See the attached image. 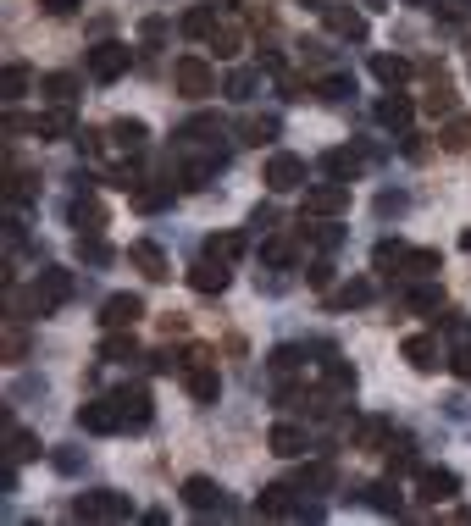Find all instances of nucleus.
<instances>
[{
  "mask_svg": "<svg viewBox=\"0 0 471 526\" xmlns=\"http://www.w3.org/2000/svg\"><path fill=\"white\" fill-rule=\"evenodd\" d=\"M73 272L67 266H45V272L28 283V316H56L67 299H73Z\"/></svg>",
  "mask_w": 471,
  "mask_h": 526,
  "instance_id": "f257e3e1",
  "label": "nucleus"
},
{
  "mask_svg": "<svg viewBox=\"0 0 471 526\" xmlns=\"http://www.w3.org/2000/svg\"><path fill=\"white\" fill-rule=\"evenodd\" d=\"M183 388H189L194 405H217L222 377H217V366H211L206 349H189V360H183Z\"/></svg>",
  "mask_w": 471,
  "mask_h": 526,
  "instance_id": "f03ea898",
  "label": "nucleus"
},
{
  "mask_svg": "<svg viewBox=\"0 0 471 526\" xmlns=\"http://www.w3.org/2000/svg\"><path fill=\"white\" fill-rule=\"evenodd\" d=\"M172 84H178V95L206 100V95H217V72H211L206 56H178V67H172Z\"/></svg>",
  "mask_w": 471,
  "mask_h": 526,
  "instance_id": "7ed1b4c3",
  "label": "nucleus"
},
{
  "mask_svg": "<svg viewBox=\"0 0 471 526\" xmlns=\"http://www.w3.org/2000/svg\"><path fill=\"white\" fill-rule=\"evenodd\" d=\"M73 515H78V521H128V515H133V499H122V493H111V488L78 493V499H73Z\"/></svg>",
  "mask_w": 471,
  "mask_h": 526,
  "instance_id": "20e7f679",
  "label": "nucleus"
},
{
  "mask_svg": "<svg viewBox=\"0 0 471 526\" xmlns=\"http://www.w3.org/2000/svg\"><path fill=\"white\" fill-rule=\"evenodd\" d=\"M339 211H350V183H344V178L305 183V205H300V216H339Z\"/></svg>",
  "mask_w": 471,
  "mask_h": 526,
  "instance_id": "39448f33",
  "label": "nucleus"
},
{
  "mask_svg": "<svg viewBox=\"0 0 471 526\" xmlns=\"http://www.w3.org/2000/svg\"><path fill=\"white\" fill-rule=\"evenodd\" d=\"M222 167H228V150H222V144H211V150H194V156L178 167V183H183V189H211Z\"/></svg>",
  "mask_w": 471,
  "mask_h": 526,
  "instance_id": "423d86ee",
  "label": "nucleus"
},
{
  "mask_svg": "<svg viewBox=\"0 0 471 526\" xmlns=\"http://www.w3.org/2000/svg\"><path fill=\"white\" fill-rule=\"evenodd\" d=\"M122 72H128V45H122V39H100V45L89 50V78H95V84H117Z\"/></svg>",
  "mask_w": 471,
  "mask_h": 526,
  "instance_id": "0eeeda50",
  "label": "nucleus"
},
{
  "mask_svg": "<svg viewBox=\"0 0 471 526\" xmlns=\"http://www.w3.org/2000/svg\"><path fill=\"white\" fill-rule=\"evenodd\" d=\"M145 144H150V128L139 117H117L106 128V156H139Z\"/></svg>",
  "mask_w": 471,
  "mask_h": 526,
  "instance_id": "6e6552de",
  "label": "nucleus"
},
{
  "mask_svg": "<svg viewBox=\"0 0 471 526\" xmlns=\"http://www.w3.org/2000/svg\"><path fill=\"white\" fill-rule=\"evenodd\" d=\"M78 427L84 432H95V438H111V432H122V410H117V399H89V405H78Z\"/></svg>",
  "mask_w": 471,
  "mask_h": 526,
  "instance_id": "1a4fd4ad",
  "label": "nucleus"
},
{
  "mask_svg": "<svg viewBox=\"0 0 471 526\" xmlns=\"http://www.w3.org/2000/svg\"><path fill=\"white\" fill-rule=\"evenodd\" d=\"M455 493H460L455 471H444V466H422V471H416V499H422V504H449Z\"/></svg>",
  "mask_w": 471,
  "mask_h": 526,
  "instance_id": "9d476101",
  "label": "nucleus"
},
{
  "mask_svg": "<svg viewBox=\"0 0 471 526\" xmlns=\"http://www.w3.org/2000/svg\"><path fill=\"white\" fill-rule=\"evenodd\" d=\"M117 410H122V432H139V427H150V416H156V405H150V388H117Z\"/></svg>",
  "mask_w": 471,
  "mask_h": 526,
  "instance_id": "9b49d317",
  "label": "nucleus"
},
{
  "mask_svg": "<svg viewBox=\"0 0 471 526\" xmlns=\"http://www.w3.org/2000/svg\"><path fill=\"white\" fill-rule=\"evenodd\" d=\"M372 117H377V128H388V133H405V128L416 122V100H411V95H399V89H388V95L372 106Z\"/></svg>",
  "mask_w": 471,
  "mask_h": 526,
  "instance_id": "f8f14e48",
  "label": "nucleus"
},
{
  "mask_svg": "<svg viewBox=\"0 0 471 526\" xmlns=\"http://www.w3.org/2000/svg\"><path fill=\"white\" fill-rule=\"evenodd\" d=\"M266 189H272V194H294V189H305V161H300V156H289V150H278V156L266 161Z\"/></svg>",
  "mask_w": 471,
  "mask_h": 526,
  "instance_id": "ddd939ff",
  "label": "nucleus"
},
{
  "mask_svg": "<svg viewBox=\"0 0 471 526\" xmlns=\"http://www.w3.org/2000/svg\"><path fill=\"white\" fill-rule=\"evenodd\" d=\"M266 449L278 460H300L305 449H311V432L300 427V421H272V432H266Z\"/></svg>",
  "mask_w": 471,
  "mask_h": 526,
  "instance_id": "4468645a",
  "label": "nucleus"
},
{
  "mask_svg": "<svg viewBox=\"0 0 471 526\" xmlns=\"http://www.w3.org/2000/svg\"><path fill=\"white\" fill-rule=\"evenodd\" d=\"M399 305H405L411 316H438V311H444V288H438L433 277H411L405 294H399Z\"/></svg>",
  "mask_w": 471,
  "mask_h": 526,
  "instance_id": "2eb2a0df",
  "label": "nucleus"
},
{
  "mask_svg": "<svg viewBox=\"0 0 471 526\" xmlns=\"http://www.w3.org/2000/svg\"><path fill=\"white\" fill-rule=\"evenodd\" d=\"M322 23H327V34L350 39V45H361V39H366V17L355 12V6H344V0H327V6H322Z\"/></svg>",
  "mask_w": 471,
  "mask_h": 526,
  "instance_id": "dca6fc26",
  "label": "nucleus"
},
{
  "mask_svg": "<svg viewBox=\"0 0 471 526\" xmlns=\"http://www.w3.org/2000/svg\"><path fill=\"white\" fill-rule=\"evenodd\" d=\"M222 133L228 128H222L217 111H200V117H189L178 128V139H183V150H211V144H222Z\"/></svg>",
  "mask_w": 471,
  "mask_h": 526,
  "instance_id": "f3484780",
  "label": "nucleus"
},
{
  "mask_svg": "<svg viewBox=\"0 0 471 526\" xmlns=\"http://www.w3.org/2000/svg\"><path fill=\"white\" fill-rule=\"evenodd\" d=\"M145 316V299L139 294H111L106 305H100V322H106V333H122V327H133Z\"/></svg>",
  "mask_w": 471,
  "mask_h": 526,
  "instance_id": "a211bd4d",
  "label": "nucleus"
},
{
  "mask_svg": "<svg viewBox=\"0 0 471 526\" xmlns=\"http://www.w3.org/2000/svg\"><path fill=\"white\" fill-rule=\"evenodd\" d=\"M361 499L372 504L377 515H399V510H405V488H399V477H394V471H388V477H377V482H366V488H361Z\"/></svg>",
  "mask_w": 471,
  "mask_h": 526,
  "instance_id": "6ab92c4d",
  "label": "nucleus"
},
{
  "mask_svg": "<svg viewBox=\"0 0 471 526\" xmlns=\"http://www.w3.org/2000/svg\"><path fill=\"white\" fill-rule=\"evenodd\" d=\"M228 283H233L228 261H211V255H200V261L189 266V288H194V294H222Z\"/></svg>",
  "mask_w": 471,
  "mask_h": 526,
  "instance_id": "aec40b11",
  "label": "nucleus"
},
{
  "mask_svg": "<svg viewBox=\"0 0 471 526\" xmlns=\"http://www.w3.org/2000/svg\"><path fill=\"white\" fill-rule=\"evenodd\" d=\"M34 133L39 139H78V117H73V106H50V111H39L34 117Z\"/></svg>",
  "mask_w": 471,
  "mask_h": 526,
  "instance_id": "412c9836",
  "label": "nucleus"
},
{
  "mask_svg": "<svg viewBox=\"0 0 471 526\" xmlns=\"http://www.w3.org/2000/svg\"><path fill=\"white\" fill-rule=\"evenodd\" d=\"M255 515H300V488H294V482H272V488H261Z\"/></svg>",
  "mask_w": 471,
  "mask_h": 526,
  "instance_id": "4be33fe9",
  "label": "nucleus"
},
{
  "mask_svg": "<svg viewBox=\"0 0 471 526\" xmlns=\"http://www.w3.org/2000/svg\"><path fill=\"white\" fill-rule=\"evenodd\" d=\"M128 261L139 266V272H145L150 283H167V277H172V266H167V255H161V244H150V239L128 244Z\"/></svg>",
  "mask_w": 471,
  "mask_h": 526,
  "instance_id": "5701e85b",
  "label": "nucleus"
},
{
  "mask_svg": "<svg viewBox=\"0 0 471 526\" xmlns=\"http://www.w3.org/2000/svg\"><path fill=\"white\" fill-rule=\"evenodd\" d=\"M388 438H394V421H388V416H366V421H355V449H366V455H383Z\"/></svg>",
  "mask_w": 471,
  "mask_h": 526,
  "instance_id": "b1692460",
  "label": "nucleus"
},
{
  "mask_svg": "<svg viewBox=\"0 0 471 526\" xmlns=\"http://www.w3.org/2000/svg\"><path fill=\"white\" fill-rule=\"evenodd\" d=\"M183 504H189V510H200V515L228 510V504H222V488L211 477H189V482H183Z\"/></svg>",
  "mask_w": 471,
  "mask_h": 526,
  "instance_id": "393cba45",
  "label": "nucleus"
},
{
  "mask_svg": "<svg viewBox=\"0 0 471 526\" xmlns=\"http://www.w3.org/2000/svg\"><path fill=\"white\" fill-rule=\"evenodd\" d=\"M67 216H73V228H78V233H100V228H106V211H100V200H95L89 189H78V194H73Z\"/></svg>",
  "mask_w": 471,
  "mask_h": 526,
  "instance_id": "a878e982",
  "label": "nucleus"
},
{
  "mask_svg": "<svg viewBox=\"0 0 471 526\" xmlns=\"http://www.w3.org/2000/svg\"><path fill=\"white\" fill-rule=\"evenodd\" d=\"M399 355L411 360L416 371H438V338L433 333H411L405 344H399Z\"/></svg>",
  "mask_w": 471,
  "mask_h": 526,
  "instance_id": "bb28decb",
  "label": "nucleus"
},
{
  "mask_svg": "<svg viewBox=\"0 0 471 526\" xmlns=\"http://www.w3.org/2000/svg\"><path fill=\"white\" fill-rule=\"evenodd\" d=\"M405 261H411V244H399V239H383L372 250V266L383 277H405Z\"/></svg>",
  "mask_w": 471,
  "mask_h": 526,
  "instance_id": "cd10ccee",
  "label": "nucleus"
},
{
  "mask_svg": "<svg viewBox=\"0 0 471 526\" xmlns=\"http://www.w3.org/2000/svg\"><path fill=\"white\" fill-rule=\"evenodd\" d=\"M39 95H45L50 106H73L78 100V78L73 72H45V78H39Z\"/></svg>",
  "mask_w": 471,
  "mask_h": 526,
  "instance_id": "c85d7f7f",
  "label": "nucleus"
},
{
  "mask_svg": "<svg viewBox=\"0 0 471 526\" xmlns=\"http://www.w3.org/2000/svg\"><path fill=\"white\" fill-rule=\"evenodd\" d=\"M322 167H327V178H344V183H350V178H361L366 156H361V150H344V144H339V150H327V156H322Z\"/></svg>",
  "mask_w": 471,
  "mask_h": 526,
  "instance_id": "c756f323",
  "label": "nucleus"
},
{
  "mask_svg": "<svg viewBox=\"0 0 471 526\" xmlns=\"http://www.w3.org/2000/svg\"><path fill=\"white\" fill-rule=\"evenodd\" d=\"M372 72H377V84L383 89H405L411 84V61L405 56H372Z\"/></svg>",
  "mask_w": 471,
  "mask_h": 526,
  "instance_id": "7c9ffc66",
  "label": "nucleus"
},
{
  "mask_svg": "<svg viewBox=\"0 0 471 526\" xmlns=\"http://www.w3.org/2000/svg\"><path fill=\"white\" fill-rule=\"evenodd\" d=\"M100 360H111V366H128V360H139L133 327H122V333H106V344H100Z\"/></svg>",
  "mask_w": 471,
  "mask_h": 526,
  "instance_id": "2f4dec72",
  "label": "nucleus"
},
{
  "mask_svg": "<svg viewBox=\"0 0 471 526\" xmlns=\"http://www.w3.org/2000/svg\"><path fill=\"white\" fill-rule=\"evenodd\" d=\"M239 139L255 144V150H261V144H272V139H278V117H272V111H261V117H244V122H239Z\"/></svg>",
  "mask_w": 471,
  "mask_h": 526,
  "instance_id": "473e14b6",
  "label": "nucleus"
},
{
  "mask_svg": "<svg viewBox=\"0 0 471 526\" xmlns=\"http://www.w3.org/2000/svg\"><path fill=\"white\" fill-rule=\"evenodd\" d=\"M255 89H261V72H255V67H233L228 84H222V95L244 106V100H255Z\"/></svg>",
  "mask_w": 471,
  "mask_h": 526,
  "instance_id": "72a5a7b5",
  "label": "nucleus"
},
{
  "mask_svg": "<svg viewBox=\"0 0 471 526\" xmlns=\"http://www.w3.org/2000/svg\"><path fill=\"white\" fill-rule=\"evenodd\" d=\"M383 455H388V471H394V477H399V471H411V466H416V438H405V432H394Z\"/></svg>",
  "mask_w": 471,
  "mask_h": 526,
  "instance_id": "f704fd0d",
  "label": "nucleus"
},
{
  "mask_svg": "<svg viewBox=\"0 0 471 526\" xmlns=\"http://www.w3.org/2000/svg\"><path fill=\"white\" fill-rule=\"evenodd\" d=\"M34 194H39V178H34V172H23V167L6 172V200H12V205H28Z\"/></svg>",
  "mask_w": 471,
  "mask_h": 526,
  "instance_id": "c9c22d12",
  "label": "nucleus"
},
{
  "mask_svg": "<svg viewBox=\"0 0 471 526\" xmlns=\"http://www.w3.org/2000/svg\"><path fill=\"white\" fill-rule=\"evenodd\" d=\"M206 255H211V261H239V255H244V233H211V239H206Z\"/></svg>",
  "mask_w": 471,
  "mask_h": 526,
  "instance_id": "e433bc0d",
  "label": "nucleus"
},
{
  "mask_svg": "<svg viewBox=\"0 0 471 526\" xmlns=\"http://www.w3.org/2000/svg\"><path fill=\"white\" fill-rule=\"evenodd\" d=\"M133 205H139V211H161V205H172V183H133Z\"/></svg>",
  "mask_w": 471,
  "mask_h": 526,
  "instance_id": "4c0bfd02",
  "label": "nucleus"
},
{
  "mask_svg": "<svg viewBox=\"0 0 471 526\" xmlns=\"http://www.w3.org/2000/svg\"><path fill=\"white\" fill-rule=\"evenodd\" d=\"M316 95H322V100H333V106H344V100L355 95V78H350V72H327L322 84H316Z\"/></svg>",
  "mask_w": 471,
  "mask_h": 526,
  "instance_id": "58836bf2",
  "label": "nucleus"
},
{
  "mask_svg": "<svg viewBox=\"0 0 471 526\" xmlns=\"http://www.w3.org/2000/svg\"><path fill=\"white\" fill-rule=\"evenodd\" d=\"M217 6H194V12L189 17H183V34H189V39H211V28H217Z\"/></svg>",
  "mask_w": 471,
  "mask_h": 526,
  "instance_id": "ea45409f",
  "label": "nucleus"
},
{
  "mask_svg": "<svg viewBox=\"0 0 471 526\" xmlns=\"http://www.w3.org/2000/svg\"><path fill=\"white\" fill-rule=\"evenodd\" d=\"M261 261H266V266H289V261H294V239H289V233H266Z\"/></svg>",
  "mask_w": 471,
  "mask_h": 526,
  "instance_id": "a19ab883",
  "label": "nucleus"
},
{
  "mask_svg": "<svg viewBox=\"0 0 471 526\" xmlns=\"http://www.w3.org/2000/svg\"><path fill=\"white\" fill-rule=\"evenodd\" d=\"M0 95H6V100H23L28 95V67H23V61H6V72H0Z\"/></svg>",
  "mask_w": 471,
  "mask_h": 526,
  "instance_id": "79ce46f5",
  "label": "nucleus"
},
{
  "mask_svg": "<svg viewBox=\"0 0 471 526\" xmlns=\"http://www.w3.org/2000/svg\"><path fill=\"white\" fill-rule=\"evenodd\" d=\"M438 144H444V150H471V117H449Z\"/></svg>",
  "mask_w": 471,
  "mask_h": 526,
  "instance_id": "37998d69",
  "label": "nucleus"
},
{
  "mask_svg": "<svg viewBox=\"0 0 471 526\" xmlns=\"http://www.w3.org/2000/svg\"><path fill=\"white\" fill-rule=\"evenodd\" d=\"M294 488H300V493H327V488H333V466H300Z\"/></svg>",
  "mask_w": 471,
  "mask_h": 526,
  "instance_id": "c03bdc74",
  "label": "nucleus"
},
{
  "mask_svg": "<svg viewBox=\"0 0 471 526\" xmlns=\"http://www.w3.org/2000/svg\"><path fill=\"white\" fill-rule=\"evenodd\" d=\"M78 261H89V266H106V261H111V244L100 239V233H78Z\"/></svg>",
  "mask_w": 471,
  "mask_h": 526,
  "instance_id": "a18cd8bd",
  "label": "nucleus"
},
{
  "mask_svg": "<svg viewBox=\"0 0 471 526\" xmlns=\"http://www.w3.org/2000/svg\"><path fill=\"white\" fill-rule=\"evenodd\" d=\"M239 45H244V39H239V28H228V23H217V28H211V50H217L222 61H233V56H239Z\"/></svg>",
  "mask_w": 471,
  "mask_h": 526,
  "instance_id": "49530a36",
  "label": "nucleus"
},
{
  "mask_svg": "<svg viewBox=\"0 0 471 526\" xmlns=\"http://www.w3.org/2000/svg\"><path fill=\"white\" fill-rule=\"evenodd\" d=\"M6 443H12V460H34L39 455V438H28L17 421H6Z\"/></svg>",
  "mask_w": 471,
  "mask_h": 526,
  "instance_id": "de8ad7c7",
  "label": "nucleus"
},
{
  "mask_svg": "<svg viewBox=\"0 0 471 526\" xmlns=\"http://www.w3.org/2000/svg\"><path fill=\"white\" fill-rule=\"evenodd\" d=\"M438 266H444V255H438V250H411V261H405V277H433Z\"/></svg>",
  "mask_w": 471,
  "mask_h": 526,
  "instance_id": "09e8293b",
  "label": "nucleus"
},
{
  "mask_svg": "<svg viewBox=\"0 0 471 526\" xmlns=\"http://www.w3.org/2000/svg\"><path fill=\"white\" fill-rule=\"evenodd\" d=\"M366 299H372V283H366V277H355V283H344L339 294H333V305H366Z\"/></svg>",
  "mask_w": 471,
  "mask_h": 526,
  "instance_id": "8fccbe9b",
  "label": "nucleus"
},
{
  "mask_svg": "<svg viewBox=\"0 0 471 526\" xmlns=\"http://www.w3.org/2000/svg\"><path fill=\"white\" fill-rule=\"evenodd\" d=\"M250 233H261V239L266 233H278V211H272V205H255L250 211Z\"/></svg>",
  "mask_w": 471,
  "mask_h": 526,
  "instance_id": "3c124183",
  "label": "nucleus"
},
{
  "mask_svg": "<svg viewBox=\"0 0 471 526\" xmlns=\"http://www.w3.org/2000/svg\"><path fill=\"white\" fill-rule=\"evenodd\" d=\"M427 111H433V117H438V111H455V89H449L444 78H438L433 95H427Z\"/></svg>",
  "mask_w": 471,
  "mask_h": 526,
  "instance_id": "603ef678",
  "label": "nucleus"
},
{
  "mask_svg": "<svg viewBox=\"0 0 471 526\" xmlns=\"http://www.w3.org/2000/svg\"><path fill=\"white\" fill-rule=\"evenodd\" d=\"M28 355V333L17 322H6V360H23Z\"/></svg>",
  "mask_w": 471,
  "mask_h": 526,
  "instance_id": "864d4df0",
  "label": "nucleus"
},
{
  "mask_svg": "<svg viewBox=\"0 0 471 526\" xmlns=\"http://www.w3.org/2000/svg\"><path fill=\"white\" fill-rule=\"evenodd\" d=\"M278 89H283V100H305V95H316L311 84H300V78H289V72L278 78Z\"/></svg>",
  "mask_w": 471,
  "mask_h": 526,
  "instance_id": "5fc2aeb1",
  "label": "nucleus"
},
{
  "mask_svg": "<svg viewBox=\"0 0 471 526\" xmlns=\"http://www.w3.org/2000/svg\"><path fill=\"white\" fill-rule=\"evenodd\" d=\"M327 277H333V266H327V261H311V266H305V283H311V288H327Z\"/></svg>",
  "mask_w": 471,
  "mask_h": 526,
  "instance_id": "6e6d98bb",
  "label": "nucleus"
},
{
  "mask_svg": "<svg viewBox=\"0 0 471 526\" xmlns=\"http://www.w3.org/2000/svg\"><path fill=\"white\" fill-rule=\"evenodd\" d=\"M405 211V194H377V216H399Z\"/></svg>",
  "mask_w": 471,
  "mask_h": 526,
  "instance_id": "4d7b16f0",
  "label": "nucleus"
},
{
  "mask_svg": "<svg viewBox=\"0 0 471 526\" xmlns=\"http://www.w3.org/2000/svg\"><path fill=\"white\" fill-rule=\"evenodd\" d=\"M39 6H45L50 17H73L78 6H84V0H39Z\"/></svg>",
  "mask_w": 471,
  "mask_h": 526,
  "instance_id": "13d9d810",
  "label": "nucleus"
},
{
  "mask_svg": "<svg viewBox=\"0 0 471 526\" xmlns=\"http://www.w3.org/2000/svg\"><path fill=\"white\" fill-rule=\"evenodd\" d=\"M455 371H460V377H466V383H471V349H466V344L455 349Z\"/></svg>",
  "mask_w": 471,
  "mask_h": 526,
  "instance_id": "bf43d9fd",
  "label": "nucleus"
},
{
  "mask_svg": "<svg viewBox=\"0 0 471 526\" xmlns=\"http://www.w3.org/2000/svg\"><path fill=\"white\" fill-rule=\"evenodd\" d=\"M172 360H178V355H172V349H161V355H150V371H172Z\"/></svg>",
  "mask_w": 471,
  "mask_h": 526,
  "instance_id": "052dcab7",
  "label": "nucleus"
},
{
  "mask_svg": "<svg viewBox=\"0 0 471 526\" xmlns=\"http://www.w3.org/2000/svg\"><path fill=\"white\" fill-rule=\"evenodd\" d=\"M455 338H460V344L471 349V322H455Z\"/></svg>",
  "mask_w": 471,
  "mask_h": 526,
  "instance_id": "680f3d73",
  "label": "nucleus"
},
{
  "mask_svg": "<svg viewBox=\"0 0 471 526\" xmlns=\"http://www.w3.org/2000/svg\"><path fill=\"white\" fill-rule=\"evenodd\" d=\"M206 6H217V12H233V6H239V0H206Z\"/></svg>",
  "mask_w": 471,
  "mask_h": 526,
  "instance_id": "e2e57ef3",
  "label": "nucleus"
},
{
  "mask_svg": "<svg viewBox=\"0 0 471 526\" xmlns=\"http://www.w3.org/2000/svg\"><path fill=\"white\" fill-rule=\"evenodd\" d=\"M460 250H471V228H466V233H460Z\"/></svg>",
  "mask_w": 471,
  "mask_h": 526,
  "instance_id": "0e129e2a",
  "label": "nucleus"
}]
</instances>
